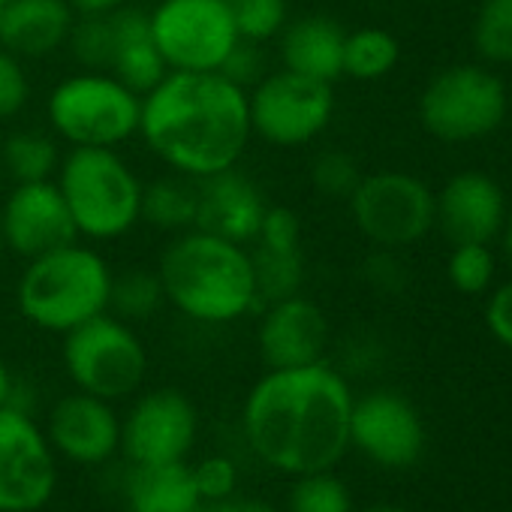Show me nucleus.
<instances>
[{
    "mask_svg": "<svg viewBox=\"0 0 512 512\" xmlns=\"http://www.w3.org/2000/svg\"><path fill=\"white\" fill-rule=\"evenodd\" d=\"M232 25L241 40L269 43L278 40L284 25L290 22L287 0H223Z\"/></svg>",
    "mask_w": 512,
    "mask_h": 512,
    "instance_id": "nucleus-30",
    "label": "nucleus"
},
{
    "mask_svg": "<svg viewBox=\"0 0 512 512\" xmlns=\"http://www.w3.org/2000/svg\"><path fill=\"white\" fill-rule=\"evenodd\" d=\"M55 181L76 232L91 241L121 238L142 220L145 184L118 148H70Z\"/></svg>",
    "mask_w": 512,
    "mask_h": 512,
    "instance_id": "nucleus-5",
    "label": "nucleus"
},
{
    "mask_svg": "<svg viewBox=\"0 0 512 512\" xmlns=\"http://www.w3.org/2000/svg\"><path fill=\"white\" fill-rule=\"evenodd\" d=\"M506 220L500 184L485 172H458L434 196V223L452 244H488Z\"/></svg>",
    "mask_w": 512,
    "mask_h": 512,
    "instance_id": "nucleus-18",
    "label": "nucleus"
},
{
    "mask_svg": "<svg viewBox=\"0 0 512 512\" xmlns=\"http://www.w3.org/2000/svg\"><path fill=\"white\" fill-rule=\"evenodd\" d=\"M157 278L166 302L190 323L226 326L260 305L250 250L202 229L178 232L166 244Z\"/></svg>",
    "mask_w": 512,
    "mask_h": 512,
    "instance_id": "nucleus-3",
    "label": "nucleus"
},
{
    "mask_svg": "<svg viewBox=\"0 0 512 512\" xmlns=\"http://www.w3.org/2000/svg\"><path fill=\"white\" fill-rule=\"evenodd\" d=\"M43 431L55 455L79 467H103L121 455V416L115 404L79 389L52 404Z\"/></svg>",
    "mask_w": 512,
    "mask_h": 512,
    "instance_id": "nucleus-15",
    "label": "nucleus"
},
{
    "mask_svg": "<svg viewBox=\"0 0 512 512\" xmlns=\"http://www.w3.org/2000/svg\"><path fill=\"white\" fill-rule=\"evenodd\" d=\"M503 247H506V256H509V263H512V211L506 214V220H503Z\"/></svg>",
    "mask_w": 512,
    "mask_h": 512,
    "instance_id": "nucleus-42",
    "label": "nucleus"
},
{
    "mask_svg": "<svg viewBox=\"0 0 512 512\" xmlns=\"http://www.w3.org/2000/svg\"><path fill=\"white\" fill-rule=\"evenodd\" d=\"M485 326L497 344L512 350V281L491 293L485 305Z\"/></svg>",
    "mask_w": 512,
    "mask_h": 512,
    "instance_id": "nucleus-37",
    "label": "nucleus"
},
{
    "mask_svg": "<svg viewBox=\"0 0 512 512\" xmlns=\"http://www.w3.org/2000/svg\"><path fill=\"white\" fill-rule=\"evenodd\" d=\"M329 347V320L323 308L302 293L272 302L256 329V350L266 371L323 362Z\"/></svg>",
    "mask_w": 512,
    "mask_h": 512,
    "instance_id": "nucleus-17",
    "label": "nucleus"
},
{
    "mask_svg": "<svg viewBox=\"0 0 512 512\" xmlns=\"http://www.w3.org/2000/svg\"><path fill=\"white\" fill-rule=\"evenodd\" d=\"M13 392H16V377H13L10 365L0 359V407H7L13 401Z\"/></svg>",
    "mask_w": 512,
    "mask_h": 512,
    "instance_id": "nucleus-41",
    "label": "nucleus"
},
{
    "mask_svg": "<svg viewBox=\"0 0 512 512\" xmlns=\"http://www.w3.org/2000/svg\"><path fill=\"white\" fill-rule=\"evenodd\" d=\"M0 175H4V157H0Z\"/></svg>",
    "mask_w": 512,
    "mask_h": 512,
    "instance_id": "nucleus-46",
    "label": "nucleus"
},
{
    "mask_svg": "<svg viewBox=\"0 0 512 512\" xmlns=\"http://www.w3.org/2000/svg\"><path fill=\"white\" fill-rule=\"evenodd\" d=\"M359 512H410V509H401V506H368V509H359Z\"/></svg>",
    "mask_w": 512,
    "mask_h": 512,
    "instance_id": "nucleus-43",
    "label": "nucleus"
},
{
    "mask_svg": "<svg viewBox=\"0 0 512 512\" xmlns=\"http://www.w3.org/2000/svg\"><path fill=\"white\" fill-rule=\"evenodd\" d=\"M49 127L73 148H118L139 133L142 94L109 73L79 70L46 100Z\"/></svg>",
    "mask_w": 512,
    "mask_h": 512,
    "instance_id": "nucleus-6",
    "label": "nucleus"
},
{
    "mask_svg": "<svg viewBox=\"0 0 512 512\" xmlns=\"http://www.w3.org/2000/svg\"><path fill=\"white\" fill-rule=\"evenodd\" d=\"M223 73L229 82L241 85L244 91L253 88L269 70H266V55H263V43H250V40H238L235 49L229 52V58L223 61V67L217 70Z\"/></svg>",
    "mask_w": 512,
    "mask_h": 512,
    "instance_id": "nucleus-36",
    "label": "nucleus"
},
{
    "mask_svg": "<svg viewBox=\"0 0 512 512\" xmlns=\"http://www.w3.org/2000/svg\"><path fill=\"white\" fill-rule=\"evenodd\" d=\"M4 247H7V244H4V226H0V253H4Z\"/></svg>",
    "mask_w": 512,
    "mask_h": 512,
    "instance_id": "nucleus-44",
    "label": "nucleus"
},
{
    "mask_svg": "<svg viewBox=\"0 0 512 512\" xmlns=\"http://www.w3.org/2000/svg\"><path fill=\"white\" fill-rule=\"evenodd\" d=\"M452 287L464 296H479L494 284L497 263L488 244H455L446 263Z\"/></svg>",
    "mask_w": 512,
    "mask_h": 512,
    "instance_id": "nucleus-32",
    "label": "nucleus"
},
{
    "mask_svg": "<svg viewBox=\"0 0 512 512\" xmlns=\"http://www.w3.org/2000/svg\"><path fill=\"white\" fill-rule=\"evenodd\" d=\"M347 202L356 229L380 250L416 244L434 226V193L410 172L362 175Z\"/></svg>",
    "mask_w": 512,
    "mask_h": 512,
    "instance_id": "nucleus-11",
    "label": "nucleus"
},
{
    "mask_svg": "<svg viewBox=\"0 0 512 512\" xmlns=\"http://www.w3.org/2000/svg\"><path fill=\"white\" fill-rule=\"evenodd\" d=\"M503 82L473 64L437 73L419 97V121L440 142H473L494 133L506 118Z\"/></svg>",
    "mask_w": 512,
    "mask_h": 512,
    "instance_id": "nucleus-8",
    "label": "nucleus"
},
{
    "mask_svg": "<svg viewBox=\"0 0 512 512\" xmlns=\"http://www.w3.org/2000/svg\"><path fill=\"white\" fill-rule=\"evenodd\" d=\"M199 512H281L263 500H253V497H229V500H220V503H202Z\"/></svg>",
    "mask_w": 512,
    "mask_h": 512,
    "instance_id": "nucleus-39",
    "label": "nucleus"
},
{
    "mask_svg": "<svg viewBox=\"0 0 512 512\" xmlns=\"http://www.w3.org/2000/svg\"><path fill=\"white\" fill-rule=\"evenodd\" d=\"M127 512H196L202 506L190 461L130 464L124 479Z\"/></svg>",
    "mask_w": 512,
    "mask_h": 512,
    "instance_id": "nucleus-24",
    "label": "nucleus"
},
{
    "mask_svg": "<svg viewBox=\"0 0 512 512\" xmlns=\"http://www.w3.org/2000/svg\"><path fill=\"white\" fill-rule=\"evenodd\" d=\"M359 181H362L359 163L353 160V154H347L341 148L320 151L311 163V184L326 199H350L353 190L359 187Z\"/></svg>",
    "mask_w": 512,
    "mask_h": 512,
    "instance_id": "nucleus-33",
    "label": "nucleus"
},
{
    "mask_svg": "<svg viewBox=\"0 0 512 512\" xmlns=\"http://www.w3.org/2000/svg\"><path fill=\"white\" fill-rule=\"evenodd\" d=\"M190 467H193V479H196L202 503H220L238 494V464L229 455L223 452L205 455Z\"/></svg>",
    "mask_w": 512,
    "mask_h": 512,
    "instance_id": "nucleus-34",
    "label": "nucleus"
},
{
    "mask_svg": "<svg viewBox=\"0 0 512 512\" xmlns=\"http://www.w3.org/2000/svg\"><path fill=\"white\" fill-rule=\"evenodd\" d=\"M148 22L166 67L184 73H217L241 40L223 0H160Z\"/></svg>",
    "mask_w": 512,
    "mask_h": 512,
    "instance_id": "nucleus-10",
    "label": "nucleus"
},
{
    "mask_svg": "<svg viewBox=\"0 0 512 512\" xmlns=\"http://www.w3.org/2000/svg\"><path fill=\"white\" fill-rule=\"evenodd\" d=\"M76 19L67 0H10L0 13V49L22 61H43L70 43Z\"/></svg>",
    "mask_w": 512,
    "mask_h": 512,
    "instance_id": "nucleus-22",
    "label": "nucleus"
},
{
    "mask_svg": "<svg viewBox=\"0 0 512 512\" xmlns=\"http://www.w3.org/2000/svg\"><path fill=\"white\" fill-rule=\"evenodd\" d=\"M269 202L238 166L196 181V226L235 244H250L263 226Z\"/></svg>",
    "mask_w": 512,
    "mask_h": 512,
    "instance_id": "nucleus-20",
    "label": "nucleus"
},
{
    "mask_svg": "<svg viewBox=\"0 0 512 512\" xmlns=\"http://www.w3.org/2000/svg\"><path fill=\"white\" fill-rule=\"evenodd\" d=\"M67 4L76 10V16H103V13L127 7L130 0H67Z\"/></svg>",
    "mask_w": 512,
    "mask_h": 512,
    "instance_id": "nucleus-40",
    "label": "nucleus"
},
{
    "mask_svg": "<svg viewBox=\"0 0 512 512\" xmlns=\"http://www.w3.org/2000/svg\"><path fill=\"white\" fill-rule=\"evenodd\" d=\"M250 130L275 148H299L314 142L335 115V91L329 82L272 70L247 88Z\"/></svg>",
    "mask_w": 512,
    "mask_h": 512,
    "instance_id": "nucleus-9",
    "label": "nucleus"
},
{
    "mask_svg": "<svg viewBox=\"0 0 512 512\" xmlns=\"http://www.w3.org/2000/svg\"><path fill=\"white\" fill-rule=\"evenodd\" d=\"M250 263L256 278V299L272 305L302 290L305 256H302V223L287 205H269L263 226L250 241Z\"/></svg>",
    "mask_w": 512,
    "mask_h": 512,
    "instance_id": "nucleus-19",
    "label": "nucleus"
},
{
    "mask_svg": "<svg viewBox=\"0 0 512 512\" xmlns=\"http://www.w3.org/2000/svg\"><path fill=\"white\" fill-rule=\"evenodd\" d=\"M350 446H356L368 461L380 467H413L425 452L422 416L404 395L389 389L353 398Z\"/></svg>",
    "mask_w": 512,
    "mask_h": 512,
    "instance_id": "nucleus-14",
    "label": "nucleus"
},
{
    "mask_svg": "<svg viewBox=\"0 0 512 512\" xmlns=\"http://www.w3.org/2000/svg\"><path fill=\"white\" fill-rule=\"evenodd\" d=\"M196 440L199 410L172 386L136 392L130 410L121 416V455L127 464L187 461Z\"/></svg>",
    "mask_w": 512,
    "mask_h": 512,
    "instance_id": "nucleus-13",
    "label": "nucleus"
},
{
    "mask_svg": "<svg viewBox=\"0 0 512 512\" xmlns=\"http://www.w3.org/2000/svg\"><path fill=\"white\" fill-rule=\"evenodd\" d=\"M58 491V455L37 419L0 407V512H40Z\"/></svg>",
    "mask_w": 512,
    "mask_h": 512,
    "instance_id": "nucleus-12",
    "label": "nucleus"
},
{
    "mask_svg": "<svg viewBox=\"0 0 512 512\" xmlns=\"http://www.w3.org/2000/svg\"><path fill=\"white\" fill-rule=\"evenodd\" d=\"M0 226L4 244L22 260H34L79 238L55 178L16 184L0 205Z\"/></svg>",
    "mask_w": 512,
    "mask_h": 512,
    "instance_id": "nucleus-16",
    "label": "nucleus"
},
{
    "mask_svg": "<svg viewBox=\"0 0 512 512\" xmlns=\"http://www.w3.org/2000/svg\"><path fill=\"white\" fill-rule=\"evenodd\" d=\"M473 43L482 58L512 64V0H485L473 25Z\"/></svg>",
    "mask_w": 512,
    "mask_h": 512,
    "instance_id": "nucleus-31",
    "label": "nucleus"
},
{
    "mask_svg": "<svg viewBox=\"0 0 512 512\" xmlns=\"http://www.w3.org/2000/svg\"><path fill=\"white\" fill-rule=\"evenodd\" d=\"M142 220L160 232H187L196 226V181L166 175L142 190Z\"/></svg>",
    "mask_w": 512,
    "mask_h": 512,
    "instance_id": "nucleus-25",
    "label": "nucleus"
},
{
    "mask_svg": "<svg viewBox=\"0 0 512 512\" xmlns=\"http://www.w3.org/2000/svg\"><path fill=\"white\" fill-rule=\"evenodd\" d=\"M103 73L115 76L136 94H148L166 73V61L151 37L148 13L136 7H121L106 13V64Z\"/></svg>",
    "mask_w": 512,
    "mask_h": 512,
    "instance_id": "nucleus-21",
    "label": "nucleus"
},
{
    "mask_svg": "<svg viewBox=\"0 0 512 512\" xmlns=\"http://www.w3.org/2000/svg\"><path fill=\"white\" fill-rule=\"evenodd\" d=\"M64 371L79 392L103 401L133 398L148 377V350L130 323L115 314H100L64 335Z\"/></svg>",
    "mask_w": 512,
    "mask_h": 512,
    "instance_id": "nucleus-7",
    "label": "nucleus"
},
{
    "mask_svg": "<svg viewBox=\"0 0 512 512\" xmlns=\"http://www.w3.org/2000/svg\"><path fill=\"white\" fill-rule=\"evenodd\" d=\"M28 100H31V82H28L25 61L7 49H0V121L22 115Z\"/></svg>",
    "mask_w": 512,
    "mask_h": 512,
    "instance_id": "nucleus-35",
    "label": "nucleus"
},
{
    "mask_svg": "<svg viewBox=\"0 0 512 512\" xmlns=\"http://www.w3.org/2000/svg\"><path fill=\"white\" fill-rule=\"evenodd\" d=\"M139 136L148 151L184 178H208L238 166L253 130L247 91L223 73L169 70L142 94Z\"/></svg>",
    "mask_w": 512,
    "mask_h": 512,
    "instance_id": "nucleus-2",
    "label": "nucleus"
},
{
    "mask_svg": "<svg viewBox=\"0 0 512 512\" xmlns=\"http://www.w3.org/2000/svg\"><path fill=\"white\" fill-rule=\"evenodd\" d=\"M109 290L112 269L100 250L73 241L28 260L16 287V305L31 326L67 335L109 311Z\"/></svg>",
    "mask_w": 512,
    "mask_h": 512,
    "instance_id": "nucleus-4",
    "label": "nucleus"
},
{
    "mask_svg": "<svg viewBox=\"0 0 512 512\" xmlns=\"http://www.w3.org/2000/svg\"><path fill=\"white\" fill-rule=\"evenodd\" d=\"M163 284L157 272L148 269H130L124 275H112V290H109V314H115L124 323H142L151 320L163 308Z\"/></svg>",
    "mask_w": 512,
    "mask_h": 512,
    "instance_id": "nucleus-28",
    "label": "nucleus"
},
{
    "mask_svg": "<svg viewBox=\"0 0 512 512\" xmlns=\"http://www.w3.org/2000/svg\"><path fill=\"white\" fill-rule=\"evenodd\" d=\"M4 172L16 181H49L61 166L58 139L40 130H16L0 142Z\"/></svg>",
    "mask_w": 512,
    "mask_h": 512,
    "instance_id": "nucleus-26",
    "label": "nucleus"
},
{
    "mask_svg": "<svg viewBox=\"0 0 512 512\" xmlns=\"http://www.w3.org/2000/svg\"><path fill=\"white\" fill-rule=\"evenodd\" d=\"M368 281L374 287H380V290H389V293H395L404 284V272L389 256V250H383V253H377L368 260Z\"/></svg>",
    "mask_w": 512,
    "mask_h": 512,
    "instance_id": "nucleus-38",
    "label": "nucleus"
},
{
    "mask_svg": "<svg viewBox=\"0 0 512 512\" xmlns=\"http://www.w3.org/2000/svg\"><path fill=\"white\" fill-rule=\"evenodd\" d=\"M10 4V0H0V13H4V7Z\"/></svg>",
    "mask_w": 512,
    "mask_h": 512,
    "instance_id": "nucleus-45",
    "label": "nucleus"
},
{
    "mask_svg": "<svg viewBox=\"0 0 512 512\" xmlns=\"http://www.w3.org/2000/svg\"><path fill=\"white\" fill-rule=\"evenodd\" d=\"M350 383L332 365L266 371L241 404L250 455L284 476L335 470L350 449Z\"/></svg>",
    "mask_w": 512,
    "mask_h": 512,
    "instance_id": "nucleus-1",
    "label": "nucleus"
},
{
    "mask_svg": "<svg viewBox=\"0 0 512 512\" xmlns=\"http://www.w3.org/2000/svg\"><path fill=\"white\" fill-rule=\"evenodd\" d=\"M281 512H353V494L332 470L293 476Z\"/></svg>",
    "mask_w": 512,
    "mask_h": 512,
    "instance_id": "nucleus-29",
    "label": "nucleus"
},
{
    "mask_svg": "<svg viewBox=\"0 0 512 512\" xmlns=\"http://www.w3.org/2000/svg\"><path fill=\"white\" fill-rule=\"evenodd\" d=\"M344 37L347 31L329 16H305L287 22L278 34L281 64L299 76L335 85L344 76Z\"/></svg>",
    "mask_w": 512,
    "mask_h": 512,
    "instance_id": "nucleus-23",
    "label": "nucleus"
},
{
    "mask_svg": "<svg viewBox=\"0 0 512 512\" xmlns=\"http://www.w3.org/2000/svg\"><path fill=\"white\" fill-rule=\"evenodd\" d=\"M398 58L401 46L383 28H359L344 37V76L356 82H377L389 76Z\"/></svg>",
    "mask_w": 512,
    "mask_h": 512,
    "instance_id": "nucleus-27",
    "label": "nucleus"
}]
</instances>
